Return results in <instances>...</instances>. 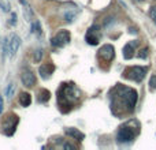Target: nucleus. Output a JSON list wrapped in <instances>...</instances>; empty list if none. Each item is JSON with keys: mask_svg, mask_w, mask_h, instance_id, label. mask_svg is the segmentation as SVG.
Instances as JSON below:
<instances>
[{"mask_svg": "<svg viewBox=\"0 0 156 150\" xmlns=\"http://www.w3.org/2000/svg\"><path fill=\"white\" fill-rule=\"evenodd\" d=\"M21 80L23 83V86L26 87H33L36 85V75L32 73V70L29 68H23L21 74Z\"/></svg>", "mask_w": 156, "mask_h": 150, "instance_id": "obj_8", "label": "nucleus"}, {"mask_svg": "<svg viewBox=\"0 0 156 150\" xmlns=\"http://www.w3.org/2000/svg\"><path fill=\"white\" fill-rule=\"evenodd\" d=\"M132 124H133V120L123 124V126L119 128L118 135H116V141H118V142H130V141H133L136 138V135L138 134L140 126L134 128V127H132Z\"/></svg>", "mask_w": 156, "mask_h": 150, "instance_id": "obj_3", "label": "nucleus"}, {"mask_svg": "<svg viewBox=\"0 0 156 150\" xmlns=\"http://www.w3.org/2000/svg\"><path fill=\"white\" fill-rule=\"evenodd\" d=\"M63 149H74V146L70 143H63Z\"/></svg>", "mask_w": 156, "mask_h": 150, "instance_id": "obj_22", "label": "nucleus"}, {"mask_svg": "<svg viewBox=\"0 0 156 150\" xmlns=\"http://www.w3.org/2000/svg\"><path fill=\"white\" fill-rule=\"evenodd\" d=\"M3 112V98H2V96H0V113Z\"/></svg>", "mask_w": 156, "mask_h": 150, "instance_id": "obj_23", "label": "nucleus"}, {"mask_svg": "<svg viewBox=\"0 0 156 150\" xmlns=\"http://www.w3.org/2000/svg\"><path fill=\"white\" fill-rule=\"evenodd\" d=\"M41 57H43V49H37V51L34 52V62L38 63L41 60Z\"/></svg>", "mask_w": 156, "mask_h": 150, "instance_id": "obj_20", "label": "nucleus"}, {"mask_svg": "<svg viewBox=\"0 0 156 150\" xmlns=\"http://www.w3.org/2000/svg\"><path fill=\"white\" fill-rule=\"evenodd\" d=\"M7 55H10V41H8V37L3 43V56L5 57Z\"/></svg>", "mask_w": 156, "mask_h": 150, "instance_id": "obj_17", "label": "nucleus"}, {"mask_svg": "<svg viewBox=\"0 0 156 150\" xmlns=\"http://www.w3.org/2000/svg\"><path fill=\"white\" fill-rule=\"evenodd\" d=\"M97 27H90V29L88 30V33H86V36H85V40H86V43L89 44V45H97L99 44V40H100V36H99V33L96 34V30Z\"/></svg>", "mask_w": 156, "mask_h": 150, "instance_id": "obj_12", "label": "nucleus"}, {"mask_svg": "<svg viewBox=\"0 0 156 150\" xmlns=\"http://www.w3.org/2000/svg\"><path fill=\"white\" fill-rule=\"evenodd\" d=\"M30 102H32V96H30L29 93H26V91H23V93L19 94V104L22 105V107H29Z\"/></svg>", "mask_w": 156, "mask_h": 150, "instance_id": "obj_14", "label": "nucleus"}, {"mask_svg": "<svg viewBox=\"0 0 156 150\" xmlns=\"http://www.w3.org/2000/svg\"><path fill=\"white\" fill-rule=\"evenodd\" d=\"M147 74V68L141 67V66H133V67H129L123 71V78L130 80H134V82H141L144 79Z\"/></svg>", "mask_w": 156, "mask_h": 150, "instance_id": "obj_4", "label": "nucleus"}, {"mask_svg": "<svg viewBox=\"0 0 156 150\" xmlns=\"http://www.w3.org/2000/svg\"><path fill=\"white\" fill-rule=\"evenodd\" d=\"M149 16H151V19L156 23V5H152V7L149 8Z\"/></svg>", "mask_w": 156, "mask_h": 150, "instance_id": "obj_19", "label": "nucleus"}, {"mask_svg": "<svg viewBox=\"0 0 156 150\" xmlns=\"http://www.w3.org/2000/svg\"><path fill=\"white\" fill-rule=\"evenodd\" d=\"M66 134L69 135V137H71V138H74V139H78V141H82L83 138H85V135L82 134L81 131H78L77 128H66Z\"/></svg>", "mask_w": 156, "mask_h": 150, "instance_id": "obj_13", "label": "nucleus"}, {"mask_svg": "<svg viewBox=\"0 0 156 150\" xmlns=\"http://www.w3.org/2000/svg\"><path fill=\"white\" fill-rule=\"evenodd\" d=\"M137 45H138V43L136 40H133V41H129V43L123 46V57L125 59L129 60L134 56V49Z\"/></svg>", "mask_w": 156, "mask_h": 150, "instance_id": "obj_11", "label": "nucleus"}, {"mask_svg": "<svg viewBox=\"0 0 156 150\" xmlns=\"http://www.w3.org/2000/svg\"><path fill=\"white\" fill-rule=\"evenodd\" d=\"M115 91H116V94L112 97V98H116V104L123 105L125 111L132 112L136 107V102H137V91L130 89V87L121 86V85L116 86Z\"/></svg>", "mask_w": 156, "mask_h": 150, "instance_id": "obj_1", "label": "nucleus"}, {"mask_svg": "<svg viewBox=\"0 0 156 150\" xmlns=\"http://www.w3.org/2000/svg\"><path fill=\"white\" fill-rule=\"evenodd\" d=\"M8 41H10V55L8 56H15L16 51L19 49V45H21V38L16 34H10L8 37Z\"/></svg>", "mask_w": 156, "mask_h": 150, "instance_id": "obj_10", "label": "nucleus"}, {"mask_svg": "<svg viewBox=\"0 0 156 150\" xmlns=\"http://www.w3.org/2000/svg\"><path fill=\"white\" fill-rule=\"evenodd\" d=\"M18 121H19V118L16 115H14V113H11V115H8L7 118L3 119V123H2L3 134L11 137V135L15 132V128H16V126H18Z\"/></svg>", "mask_w": 156, "mask_h": 150, "instance_id": "obj_5", "label": "nucleus"}, {"mask_svg": "<svg viewBox=\"0 0 156 150\" xmlns=\"http://www.w3.org/2000/svg\"><path fill=\"white\" fill-rule=\"evenodd\" d=\"M54 71H55V66L52 64V63H44V64H41L40 68H38L40 77L43 78V79H48V78H51V75L54 74Z\"/></svg>", "mask_w": 156, "mask_h": 150, "instance_id": "obj_9", "label": "nucleus"}, {"mask_svg": "<svg viewBox=\"0 0 156 150\" xmlns=\"http://www.w3.org/2000/svg\"><path fill=\"white\" fill-rule=\"evenodd\" d=\"M136 2H145V0H136Z\"/></svg>", "mask_w": 156, "mask_h": 150, "instance_id": "obj_24", "label": "nucleus"}, {"mask_svg": "<svg viewBox=\"0 0 156 150\" xmlns=\"http://www.w3.org/2000/svg\"><path fill=\"white\" fill-rule=\"evenodd\" d=\"M80 98V90L76 87L74 85H62L59 90V97H58V101L59 104H62L65 107H71L77 100Z\"/></svg>", "mask_w": 156, "mask_h": 150, "instance_id": "obj_2", "label": "nucleus"}, {"mask_svg": "<svg viewBox=\"0 0 156 150\" xmlns=\"http://www.w3.org/2000/svg\"><path fill=\"white\" fill-rule=\"evenodd\" d=\"M14 93H15V85H14V83H10V85H8L7 87H5L4 94H5V97L11 98V97L14 96Z\"/></svg>", "mask_w": 156, "mask_h": 150, "instance_id": "obj_16", "label": "nucleus"}, {"mask_svg": "<svg viewBox=\"0 0 156 150\" xmlns=\"http://www.w3.org/2000/svg\"><path fill=\"white\" fill-rule=\"evenodd\" d=\"M70 43V33L67 30H60L56 36L51 38V45L54 48H62Z\"/></svg>", "mask_w": 156, "mask_h": 150, "instance_id": "obj_6", "label": "nucleus"}, {"mask_svg": "<svg viewBox=\"0 0 156 150\" xmlns=\"http://www.w3.org/2000/svg\"><path fill=\"white\" fill-rule=\"evenodd\" d=\"M49 98H51V93H49V90H47V89H41V90L38 91V102L44 104V102H47Z\"/></svg>", "mask_w": 156, "mask_h": 150, "instance_id": "obj_15", "label": "nucleus"}, {"mask_svg": "<svg viewBox=\"0 0 156 150\" xmlns=\"http://www.w3.org/2000/svg\"><path fill=\"white\" fill-rule=\"evenodd\" d=\"M114 56H115V49H114L112 45H110V44H105V45H103L101 48L99 49V57L103 60V62H111V60L114 59Z\"/></svg>", "mask_w": 156, "mask_h": 150, "instance_id": "obj_7", "label": "nucleus"}, {"mask_svg": "<svg viewBox=\"0 0 156 150\" xmlns=\"http://www.w3.org/2000/svg\"><path fill=\"white\" fill-rule=\"evenodd\" d=\"M149 90L151 91L156 90V75H152L151 79H149Z\"/></svg>", "mask_w": 156, "mask_h": 150, "instance_id": "obj_18", "label": "nucleus"}, {"mask_svg": "<svg viewBox=\"0 0 156 150\" xmlns=\"http://www.w3.org/2000/svg\"><path fill=\"white\" fill-rule=\"evenodd\" d=\"M140 59H147L148 57V48H144V49H141L140 52H138V55H137Z\"/></svg>", "mask_w": 156, "mask_h": 150, "instance_id": "obj_21", "label": "nucleus"}]
</instances>
